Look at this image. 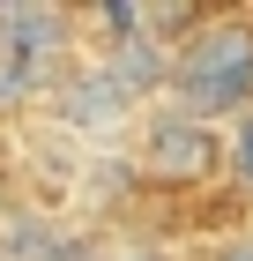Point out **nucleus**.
Instances as JSON below:
<instances>
[{"mask_svg": "<svg viewBox=\"0 0 253 261\" xmlns=\"http://www.w3.org/2000/svg\"><path fill=\"white\" fill-rule=\"evenodd\" d=\"M172 90L186 97V120L246 112L253 105V22H194V38L172 53Z\"/></svg>", "mask_w": 253, "mask_h": 261, "instance_id": "nucleus-1", "label": "nucleus"}, {"mask_svg": "<svg viewBox=\"0 0 253 261\" xmlns=\"http://www.w3.org/2000/svg\"><path fill=\"white\" fill-rule=\"evenodd\" d=\"M216 164H223V142H216L209 120H186V112H156L142 127V172L156 187H201L216 179Z\"/></svg>", "mask_w": 253, "mask_h": 261, "instance_id": "nucleus-2", "label": "nucleus"}, {"mask_svg": "<svg viewBox=\"0 0 253 261\" xmlns=\"http://www.w3.org/2000/svg\"><path fill=\"white\" fill-rule=\"evenodd\" d=\"M60 38H67V15H60V8H30V0L0 8V53H8V60H22V67H38V75H52Z\"/></svg>", "mask_w": 253, "mask_h": 261, "instance_id": "nucleus-3", "label": "nucleus"}, {"mask_svg": "<svg viewBox=\"0 0 253 261\" xmlns=\"http://www.w3.org/2000/svg\"><path fill=\"white\" fill-rule=\"evenodd\" d=\"M127 105L134 97L104 75V60L97 67H75V75L60 82V120L67 127H112V120H127Z\"/></svg>", "mask_w": 253, "mask_h": 261, "instance_id": "nucleus-4", "label": "nucleus"}, {"mask_svg": "<svg viewBox=\"0 0 253 261\" xmlns=\"http://www.w3.org/2000/svg\"><path fill=\"white\" fill-rule=\"evenodd\" d=\"M104 75H112L127 97H142V90H156L172 67H164V45H156L149 30H134V38H119L112 53H104Z\"/></svg>", "mask_w": 253, "mask_h": 261, "instance_id": "nucleus-5", "label": "nucleus"}, {"mask_svg": "<svg viewBox=\"0 0 253 261\" xmlns=\"http://www.w3.org/2000/svg\"><path fill=\"white\" fill-rule=\"evenodd\" d=\"M38 90H45V75H38V67H22V60H8V53H0V112L30 105Z\"/></svg>", "mask_w": 253, "mask_h": 261, "instance_id": "nucleus-6", "label": "nucleus"}, {"mask_svg": "<svg viewBox=\"0 0 253 261\" xmlns=\"http://www.w3.org/2000/svg\"><path fill=\"white\" fill-rule=\"evenodd\" d=\"M231 157H238V179L253 187V112L238 120V142H231Z\"/></svg>", "mask_w": 253, "mask_h": 261, "instance_id": "nucleus-7", "label": "nucleus"}, {"mask_svg": "<svg viewBox=\"0 0 253 261\" xmlns=\"http://www.w3.org/2000/svg\"><path fill=\"white\" fill-rule=\"evenodd\" d=\"M216 261H253V239H238V246H223Z\"/></svg>", "mask_w": 253, "mask_h": 261, "instance_id": "nucleus-8", "label": "nucleus"}, {"mask_svg": "<svg viewBox=\"0 0 253 261\" xmlns=\"http://www.w3.org/2000/svg\"><path fill=\"white\" fill-rule=\"evenodd\" d=\"M112 261H164V254H149V246H142V254H112Z\"/></svg>", "mask_w": 253, "mask_h": 261, "instance_id": "nucleus-9", "label": "nucleus"}]
</instances>
